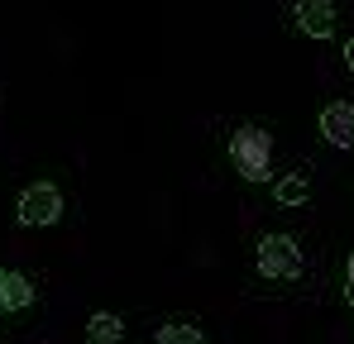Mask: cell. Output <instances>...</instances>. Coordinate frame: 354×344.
Listing matches in <instances>:
<instances>
[{"mask_svg": "<svg viewBox=\"0 0 354 344\" xmlns=\"http://www.w3.org/2000/svg\"><path fill=\"white\" fill-rule=\"evenodd\" d=\"M345 62H350V72H354V39H350V48H345Z\"/></svg>", "mask_w": 354, "mask_h": 344, "instance_id": "obj_11", "label": "cell"}, {"mask_svg": "<svg viewBox=\"0 0 354 344\" xmlns=\"http://www.w3.org/2000/svg\"><path fill=\"white\" fill-rule=\"evenodd\" d=\"M62 216V191L53 182H34L19 196V225H53Z\"/></svg>", "mask_w": 354, "mask_h": 344, "instance_id": "obj_3", "label": "cell"}, {"mask_svg": "<svg viewBox=\"0 0 354 344\" xmlns=\"http://www.w3.org/2000/svg\"><path fill=\"white\" fill-rule=\"evenodd\" d=\"M34 301V287L24 273H5L0 268V316H10V311H24Z\"/></svg>", "mask_w": 354, "mask_h": 344, "instance_id": "obj_6", "label": "cell"}, {"mask_svg": "<svg viewBox=\"0 0 354 344\" xmlns=\"http://www.w3.org/2000/svg\"><path fill=\"white\" fill-rule=\"evenodd\" d=\"M120 340H124V321L115 311H96L86 321V344H120Z\"/></svg>", "mask_w": 354, "mask_h": 344, "instance_id": "obj_7", "label": "cell"}, {"mask_svg": "<svg viewBox=\"0 0 354 344\" xmlns=\"http://www.w3.org/2000/svg\"><path fill=\"white\" fill-rule=\"evenodd\" d=\"M321 134H326L335 149H354V106H345V101L326 106V111H321Z\"/></svg>", "mask_w": 354, "mask_h": 344, "instance_id": "obj_5", "label": "cell"}, {"mask_svg": "<svg viewBox=\"0 0 354 344\" xmlns=\"http://www.w3.org/2000/svg\"><path fill=\"white\" fill-rule=\"evenodd\" d=\"M345 283H350V287H345V296H350V306H354V254H350V278H345Z\"/></svg>", "mask_w": 354, "mask_h": 344, "instance_id": "obj_10", "label": "cell"}, {"mask_svg": "<svg viewBox=\"0 0 354 344\" xmlns=\"http://www.w3.org/2000/svg\"><path fill=\"white\" fill-rule=\"evenodd\" d=\"M230 163L239 168V177L263 182L268 168H273V134L259 129V124H239L230 134Z\"/></svg>", "mask_w": 354, "mask_h": 344, "instance_id": "obj_1", "label": "cell"}, {"mask_svg": "<svg viewBox=\"0 0 354 344\" xmlns=\"http://www.w3.org/2000/svg\"><path fill=\"white\" fill-rule=\"evenodd\" d=\"M153 344H206V335H201L196 325L173 321V325H163V330H158V340H153Z\"/></svg>", "mask_w": 354, "mask_h": 344, "instance_id": "obj_8", "label": "cell"}, {"mask_svg": "<svg viewBox=\"0 0 354 344\" xmlns=\"http://www.w3.org/2000/svg\"><path fill=\"white\" fill-rule=\"evenodd\" d=\"M297 5V24L311 39H330L335 34V0H292Z\"/></svg>", "mask_w": 354, "mask_h": 344, "instance_id": "obj_4", "label": "cell"}, {"mask_svg": "<svg viewBox=\"0 0 354 344\" xmlns=\"http://www.w3.org/2000/svg\"><path fill=\"white\" fill-rule=\"evenodd\" d=\"M306 196H311L306 177H288V182H278V201H283V206H301Z\"/></svg>", "mask_w": 354, "mask_h": 344, "instance_id": "obj_9", "label": "cell"}, {"mask_svg": "<svg viewBox=\"0 0 354 344\" xmlns=\"http://www.w3.org/2000/svg\"><path fill=\"white\" fill-rule=\"evenodd\" d=\"M259 273L273 278V283L297 278V273H301V249H297V239H288V234H263V239H259Z\"/></svg>", "mask_w": 354, "mask_h": 344, "instance_id": "obj_2", "label": "cell"}]
</instances>
